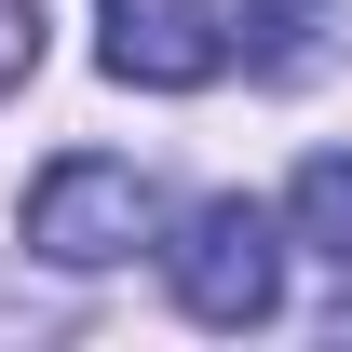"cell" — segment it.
Returning a JSON list of instances; mask_svg holds the SVG:
<instances>
[{
  "label": "cell",
  "instance_id": "4",
  "mask_svg": "<svg viewBox=\"0 0 352 352\" xmlns=\"http://www.w3.org/2000/svg\"><path fill=\"white\" fill-rule=\"evenodd\" d=\"M285 244H311L325 271H352V149H311L285 190Z\"/></svg>",
  "mask_w": 352,
  "mask_h": 352
},
{
  "label": "cell",
  "instance_id": "6",
  "mask_svg": "<svg viewBox=\"0 0 352 352\" xmlns=\"http://www.w3.org/2000/svg\"><path fill=\"white\" fill-rule=\"evenodd\" d=\"M285 14H311V0H258V54H285Z\"/></svg>",
  "mask_w": 352,
  "mask_h": 352
},
{
  "label": "cell",
  "instance_id": "2",
  "mask_svg": "<svg viewBox=\"0 0 352 352\" xmlns=\"http://www.w3.org/2000/svg\"><path fill=\"white\" fill-rule=\"evenodd\" d=\"M163 230V190L122 163V149H68V163H41V190H28V244H41L54 271H109L135 258Z\"/></svg>",
  "mask_w": 352,
  "mask_h": 352
},
{
  "label": "cell",
  "instance_id": "1",
  "mask_svg": "<svg viewBox=\"0 0 352 352\" xmlns=\"http://www.w3.org/2000/svg\"><path fill=\"white\" fill-rule=\"evenodd\" d=\"M163 285H176L190 325H271V311H285V217L244 204V190L190 204L176 244H163Z\"/></svg>",
  "mask_w": 352,
  "mask_h": 352
},
{
  "label": "cell",
  "instance_id": "3",
  "mask_svg": "<svg viewBox=\"0 0 352 352\" xmlns=\"http://www.w3.org/2000/svg\"><path fill=\"white\" fill-rule=\"evenodd\" d=\"M95 14H109V82H135V95H204L244 54L217 0H95Z\"/></svg>",
  "mask_w": 352,
  "mask_h": 352
},
{
  "label": "cell",
  "instance_id": "5",
  "mask_svg": "<svg viewBox=\"0 0 352 352\" xmlns=\"http://www.w3.org/2000/svg\"><path fill=\"white\" fill-rule=\"evenodd\" d=\"M41 68V0H0V95Z\"/></svg>",
  "mask_w": 352,
  "mask_h": 352
}]
</instances>
